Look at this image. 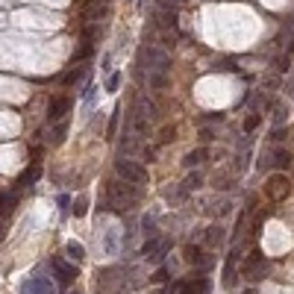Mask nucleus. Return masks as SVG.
I'll use <instances>...</instances> for the list:
<instances>
[{
    "label": "nucleus",
    "mask_w": 294,
    "mask_h": 294,
    "mask_svg": "<svg viewBox=\"0 0 294 294\" xmlns=\"http://www.w3.org/2000/svg\"><path fill=\"white\" fill-rule=\"evenodd\" d=\"M139 65L147 68V85L153 92H162L168 85V74H171V56L159 50V47H141L139 50Z\"/></svg>",
    "instance_id": "f257e3e1"
},
{
    "label": "nucleus",
    "mask_w": 294,
    "mask_h": 294,
    "mask_svg": "<svg viewBox=\"0 0 294 294\" xmlns=\"http://www.w3.org/2000/svg\"><path fill=\"white\" fill-rule=\"evenodd\" d=\"M106 197H109V206H112V209L127 212V209H132V206L141 200V186L124 183V179L118 176V179H112V183L106 186Z\"/></svg>",
    "instance_id": "f03ea898"
},
{
    "label": "nucleus",
    "mask_w": 294,
    "mask_h": 294,
    "mask_svg": "<svg viewBox=\"0 0 294 294\" xmlns=\"http://www.w3.org/2000/svg\"><path fill=\"white\" fill-rule=\"evenodd\" d=\"M115 174L124 179V183H132V186H147L150 183V174H147V168L139 162H132L127 156H121L115 159Z\"/></svg>",
    "instance_id": "7ed1b4c3"
},
{
    "label": "nucleus",
    "mask_w": 294,
    "mask_h": 294,
    "mask_svg": "<svg viewBox=\"0 0 294 294\" xmlns=\"http://www.w3.org/2000/svg\"><path fill=\"white\" fill-rule=\"evenodd\" d=\"M241 274H244L247 280H262L265 274H268V265H265V256L259 253V250H253L250 256L244 259V265H241Z\"/></svg>",
    "instance_id": "20e7f679"
},
{
    "label": "nucleus",
    "mask_w": 294,
    "mask_h": 294,
    "mask_svg": "<svg viewBox=\"0 0 294 294\" xmlns=\"http://www.w3.org/2000/svg\"><path fill=\"white\" fill-rule=\"evenodd\" d=\"M68 112H71V97H68V94H59V97H53V100H50V106H47V124L62 121Z\"/></svg>",
    "instance_id": "39448f33"
},
{
    "label": "nucleus",
    "mask_w": 294,
    "mask_h": 294,
    "mask_svg": "<svg viewBox=\"0 0 294 294\" xmlns=\"http://www.w3.org/2000/svg\"><path fill=\"white\" fill-rule=\"evenodd\" d=\"M21 294H53V285L44 277H33L21 282Z\"/></svg>",
    "instance_id": "423d86ee"
},
{
    "label": "nucleus",
    "mask_w": 294,
    "mask_h": 294,
    "mask_svg": "<svg viewBox=\"0 0 294 294\" xmlns=\"http://www.w3.org/2000/svg\"><path fill=\"white\" fill-rule=\"evenodd\" d=\"M50 265H53V270L59 274V282H62V285H68V282L77 277V265H71V262H65V259H59V256H56L53 262H50Z\"/></svg>",
    "instance_id": "0eeeda50"
},
{
    "label": "nucleus",
    "mask_w": 294,
    "mask_h": 294,
    "mask_svg": "<svg viewBox=\"0 0 294 294\" xmlns=\"http://www.w3.org/2000/svg\"><path fill=\"white\" fill-rule=\"evenodd\" d=\"M38 176H41V162H38V159H33V168H27V171L18 176V183H15V191H21V188L33 186Z\"/></svg>",
    "instance_id": "6e6552de"
},
{
    "label": "nucleus",
    "mask_w": 294,
    "mask_h": 294,
    "mask_svg": "<svg viewBox=\"0 0 294 294\" xmlns=\"http://www.w3.org/2000/svg\"><path fill=\"white\" fill-rule=\"evenodd\" d=\"M291 165V153L285 150V147H274L268 162H262V168H288Z\"/></svg>",
    "instance_id": "1a4fd4ad"
},
{
    "label": "nucleus",
    "mask_w": 294,
    "mask_h": 294,
    "mask_svg": "<svg viewBox=\"0 0 294 294\" xmlns=\"http://www.w3.org/2000/svg\"><path fill=\"white\" fill-rule=\"evenodd\" d=\"M238 259H241V253L233 250L230 259H227V265H223V285H233L235 282V265H238Z\"/></svg>",
    "instance_id": "9d476101"
},
{
    "label": "nucleus",
    "mask_w": 294,
    "mask_h": 294,
    "mask_svg": "<svg viewBox=\"0 0 294 294\" xmlns=\"http://www.w3.org/2000/svg\"><path fill=\"white\" fill-rule=\"evenodd\" d=\"M206 156H209V153H206V147H197V150L186 153V159H183V168H188V171H191V168H200V165L206 162Z\"/></svg>",
    "instance_id": "9b49d317"
},
{
    "label": "nucleus",
    "mask_w": 294,
    "mask_h": 294,
    "mask_svg": "<svg viewBox=\"0 0 294 294\" xmlns=\"http://www.w3.org/2000/svg\"><path fill=\"white\" fill-rule=\"evenodd\" d=\"M200 186H203V174H200L197 168H191V171H188V176L183 179V188H186V191H197Z\"/></svg>",
    "instance_id": "f8f14e48"
},
{
    "label": "nucleus",
    "mask_w": 294,
    "mask_h": 294,
    "mask_svg": "<svg viewBox=\"0 0 294 294\" xmlns=\"http://www.w3.org/2000/svg\"><path fill=\"white\" fill-rule=\"evenodd\" d=\"M186 262H188V265H203V262H206V256H203V247L188 244V247H186Z\"/></svg>",
    "instance_id": "ddd939ff"
},
{
    "label": "nucleus",
    "mask_w": 294,
    "mask_h": 294,
    "mask_svg": "<svg viewBox=\"0 0 294 294\" xmlns=\"http://www.w3.org/2000/svg\"><path fill=\"white\" fill-rule=\"evenodd\" d=\"M15 203H18V191L0 194V218H3V215H9V212L15 209Z\"/></svg>",
    "instance_id": "4468645a"
},
{
    "label": "nucleus",
    "mask_w": 294,
    "mask_h": 294,
    "mask_svg": "<svg viewBox=\"0 0 294 294\" xmlns=\"http://www.w3.org/2000/svg\"><path fill=\"white\" fill-rule=\"evenodd\" d=\"M65 253H68V259H74V262H82V259H85V247H82L80 241H68V244H65Z\"/></svg>",
    "instance_id": "2eb2a0df"
},
{
    "label": "nucleus",
    "mask_w": 294,
    "mask_h": 294,
    "mask_svg": "<svg viewBox=\"0 0 294 294\" xmlns=\"http://www.w3.org/2000/svg\"><path fill=\"white\" fill-rule=\"evenodd\" d=\"M159 244H162V238H159V235H150V238L144 241V247H141V253H144V259H153V253L159 250Z\"/></svg>",
    "instance_id": "dca6fc26"
},
{
    "label": "nucleus",
    "mask_w": 294,
    "mask_h": 294,
    "mask_svg": "<svg viewBox=\"0 0 294 294\" xmlns=\"http://www.w3.org/2000/svg\"><path fill=\"white\" fill-rule=\"evenodd\" d=\"M85 71H88L85 65H77V68H71L68 74H65V80L62 82H65V85H74V82H80L82 77H85Z\"/></svg>",
    "instance_id": "f3484780"
},
{
    "label": "nucleus",
    "mask_w": 294,
    "mask_h": 294,
    "mask_svg": "<svg viewBox=\"0 0 294 294\" xmlns=\"http://www.w3.org/2000/svg\"><path fill=\"white\" fill-rule=\"evenodd\" d=\"M206 241H209L212 247H215V244H221V241H223L221 227H209V230H206Z\"/></svg>",
    "instance_id": "a211bd4d"
},
{
    "label": "nucleus",
    "mask_w": 294,
    "mask_h": 294,
    "mask_svg": "<svg viewBox=\"0 0 294 294\" xmlns=\"http://www.w3.org/2000/svg\"><path fill=\"white\" fill-rule=\"evenodd\" d=\"M274 112H277V115H274V127H277V129H280L282 127V124H285V121H288V109H285V106H277V109H274Z\"/></svg>",
    "instance_id": "6ab92c4d"
},
{
    "label": "nucleus",
    "mask_w": 294,
    "mask_h": 294,
    "mask_svg": "<svg viewBox=\"0 0 294 294\" xmlns=\"http://www.w3.org/2000/svg\"><path fill=\"white\" fill-rule=\"evenodd\" d=\"M259 124H262V112H253V115H250V118L244 121V132H253V129H256Z\"/></svg>",
    "instance_id": "aec40b11"
},
{
    "label": "nucleus",
    "mask_w": 294,
    "mask_h": 294,
    "mask_svg": "<svg viewBox=\"0 0 294 294\" xmlns=\"http://www.w3.org/2000/svg\"><path fill=\"white\" fill-rule=\"evenodd\" d=\"M121 112H124V109H121V106H115V112H112V121H109V129H106V132H109V139L115 135V129H118V118H121Z\"/></svg>",
    "instance_id": "412c9836"
},
{
    "label": "nucleus",
    "mask_w": 294,
    "mask_h": 294,
    "mask_svg": "<svg viewBox=\"0 0 294 294\" xmlns=\"http://www.w3.org/2000/svg\"><path fill=\"white\" fill-rule=\"evenodd\" d=\"M159 12H176V0H153Z\"/></svg>",
    "instance_id": "4be33fe9"
},
{
    "label": "nucleus",
    "mask_w": 294,
    "mask_h": 294,
    "mask_svg": "<svg viewBox=\"0 0 294 294\" xmlns=\"http://www.w3.org/2000/svg\"><path fill=\"white\" fill-rule=\"evenodd\" d=\"M65 132H68V124H59L56 132L50 135V141H53V144H62V141H65Z\"/></svg>",
    "instance_id": "5701e85b"
},
{
    "label": "nucleus",
    "mask_w": 294,
    "mask_h": 294,
    "mask_svg": "<svg viewBox=\"0 0 294 294\" xmlns=\"http://www.w3.org/2000/svg\"><path fill=\"white\" fill-rule=\"evenodd\" d=\"M168 250H171V241H168V238H162V244H159V250L153 253V262H162V259H165V253H168Z\"/></svg>",
    "instance_id": "b1692460"
},
{
    "label": "nucleus",
    "mask_w": 294,
    "mask_h": 294,
    "mask_svg": "<svg viewBox=\"0 0 294 294\" xmlns=\"http://www.w3.org/2000/svg\"><path fill=\"white\" fill-rule=\"evenodd\" d=\"M118 85H121V71H115V74L106 80V92H118Z\"/></svg>",
    "instance_id": "393cba45"
},
{
    "label": "nucleus",
    "mask_w": 294,
    "mask_h": 294,
    "mask_svg": "<svg viewBox=\"0 0 294 294\" xmlns=\"http://www.w3.org/2000/svg\"><path fill=\"white\" fill-rule=\"evenodd\" d=\"M85 206H88V200L77 197V203H74V215H77V218H82V215H85Z\"/></svg>",
    "instance_id": "a878e982"
},
{
    "label": "nucleus",
    "mask_w": 294,
    "mask_h": 294,
    "mask_svg": "<svg viewBox=\"0 0 294 294\" xmlns=\"http://www.w3.org/2000/svg\"><path fill=\"white\" fill-rule=\"evenodd\" d=\"M141 227H144V235H156V223H153V218H141Z\"/></svg>",
    "instance_id": "bb28decb"
},
{
    "label": "nucleus",
    "mask_w": 294,
    "mask_h": 294,
    "mask_svg": "<svg viewBox=\"0 0 294 294\" xmlns=\"http://www.w3.org/2000/svg\"><path fill=\"white\" fill-rule=\"evenodd\" d=\"M215 139H218V135H215V129H212V127L200 129V141H215Z\"/></svg>",
    "instance_id": "cd10ccee"
},
{
    "label": "nucleus",
    "mask_w": 294,
    "mask_h": 294,
    "mask_svg": "<svg viewBox=\"0 0 294 294\" xmlns=\"http://www.w3.org/2000/svg\"><path fill=\"white\" fill-rule=\"evenodd\" d=\"M165 280H168V270L159 268V270H156V277H153V282H165Z\"/></svg>",
    "instance_id": "c85d7f7f"
},
{
    "label": "nucleus",
    "mask_w": 294,
    "mask_h": 294,
    "mask_svg": "<svg viewBox=\"0 0 294 294\" xmlns=\"http://www.w3.org/2000/svg\"><path fill=\"white\" fill-rule=\"evenodd\" d=\"M291 100H294V82H291Z\"/></svg>",
    "instance_id": "c756f323"
},
{
    "label": "nucleus",
    "mask_w": 294,
    "mask_h": 294,
    "mask_svg": "<svg viewBox=\"0 0 294 294\" xmlns=\"http://www.w3.org/2000/svg\"><path fill=\"white\" fill-rule=\"evenodd\" d=\"M74 294H82V291H74Z\"/></svg>",
    "instance_id": "7c9ffc66"
}]
</instances>
